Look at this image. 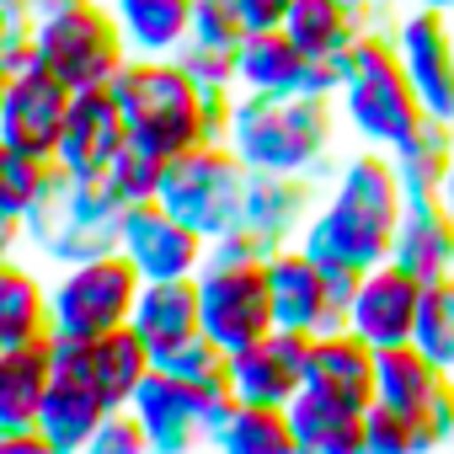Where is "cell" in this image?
<instances>
[{
    "instance_id": "1",
    "label": "cell",
    "mask_w": 454,
    "mask_h": 454,
    "mask_svg": "<svg viewBox=\"0 0 454 454\" xmlns=\"http://www.w3.org/2000/svg\"><path fill=\"white\" fill-rule=\"evenodd\" d=\"M401 208H406V192H401V176L390 166V150H369L364 145L332 176V187L316 203L300 247L332 278L358 284L364 268H374V262L390 257L395 231H401Z\"/></svg>"
},
{
    "instance_id": "2",
    "label": "cell",
    "mask_w": 454,
    "mask_h": 454,
    "mask_svg": "<svg viewBox=\"0 0 454 454\" xmlns=\"http://www.w3.org/2000/svg\"><path fill=\"white\" fill-rule=\"evenodd\" d=\"M107 86H113V97L123 107L129 139H139V145H150L160 155H176L187 145L231 134L236 91H203L176 59H139V54H129L123 70Z\"/></svg>"
},
{
    "instance_id": "3",
    "label": "cell",
    "mask_w": 454,
    "mask_h": 454,
    "mask_svg": "<svg viewBox=\"0 0 454 454\" xmlns=\"http://www.w3.org/2000/svg\"><path fill=\"white\" fill-rule=\"evenodd\" d=\"M337 139V102L289 91V97H257L236 91L231 102V145L252 171H278V176H316L332 160Z\"/></svg>"
},
{
    "instance_id": "4",
    "label": "cell",
    "mask_w": 454,
    "mask_h": 454,
    "mask_svg": "<svg viewBox=\"0 0 454 454\" xmlns=\"http://www.w3.org/2000/svg\"><path fill=\"white\" fill-rule=\"evenodd\" d=\"M337 118L348 123V134L369 150H395L422 118V97L395 54L390 27H364L353 54H348V75L337 91Z\"/></svg>"
},
{
    "instance_id": "5",
    "label": "cell",
    "mask_w": 454,
    "mask_h": 454,
    "mask_svg": "<svg viewBox=\"0 0 454 454\" xmlns=\"http://www.w3.org/2000/svg\"><path fill=\"white\" fill-rule=\"evenodd\" d=\"M123 214L129 208L113 198V187L102 176H75V171L54 166L49 187L38 192V203L22 219V236H27L33 257H43L49 268H65V262L118 252Z\"/></svg>"
},
{
    "instance_id": "6",
    "label": "cell",
    "mask_w": 454,
    "mask_h": 454,
    "mask_svg": "<svg viewBox=\"0 0 454 454\" xmlns=\"http://www.w3.org/2000/svg\"><path fill=\"white\" fill-rule=\"evenodd\" d=\"M247 182H252V166L231 145H224V139H203V145H187V150L166 155L155 203L171 208L176 219H187L198 236L219 241L236 224V214H241Z\"/></svg>"
},
{
    "instance_id": "7",
    "label": "cell",
    "mask_w": 454,
    "mask_h": 454,
    "mask_svg": "<svg viewBox=\"0 0 454 454\" xmlns=\"http://www.w3.org/2000/svg\"><path fill=\"white\" fill-rule=\"evenodd\" d=\"M139 273L123 252H102L86 262H65L49 278V337L70 342H97L118 326H129L134 300H139Z\"/></svg>"
},
{
    "instance_id": "8",
    "label": "cell",
    "mask_w": 454,
    "mask_h": 454,
    "mask_svg": "<svg viewBox=\"0 0 454 454\" xmlns=\"http://www.w3.org/2000/svg\"><path fill=\"white\" fill-rule=\"evenodd\" d=\"M33 49H38V65L59 75L70 91L107 86L129 59L123 27L107 0H70L59 12H43L33 27Z\"/></svg>"
},
{
    "instance_id": "9",
    "label": "cell",
    "mask_w": 454,
    "mask_h": 454,
    "mask_svg": "<svg viewBox=\"0 0 454 454\" xmlns=\"http://www.w3.org/2000/svg\"><path fill=\"white\" fill-rule=\"evenodd\" d=\"M129 406H134V417L145 422L155 454H192V449H203V443L214 449V433H219L224 411L236 406V390H231V380H224V374L182 380V374L150 369Z\"/></svg>"
},
{
    "instance_id": "10",
    "label": "cell",
    "mask_w": 454,
    "mask_h": 454,
    "mask_svg": "<svg viewBox=\"0 0 454 454\" xmlns=\"http://www.w3.org/2000/svg\"><path fill=\"white\" fill-rule=\"evenodd\" d=\"M198 316H203V337L219 342L224 358L273 332L268 268L257 257H231L208 247V262L198 268Z\"/></svg>"
},
{
    "instance_id": "11",
    "label": "cell",
    "mask_w": 454,
    "mask_h": 454,
    "mask_svg": "<svg viewBox=\"0 0 454 454\" xmlns=\"http://www.w3.org/2000/svg\"><path fill=\"white\" fill-rule=\"evenodd\" d=\"M316 176H278V171H252L247 198L236 224L224 231L219 241H208L214 252H231V257H273L284 247H294L305 236V224L316 214Z\"/></svg>"
},
{
    "instance_id": "12",
    "label": "cell",
    "mask_w": 454,
    "mask_h": 454,
    "mask_svg": "<svg viewBox=\"0 0 454 454\" xmlns=\"http://www.w3.org/2000/svg\"><path fill=\"white\" fill-rule=\"evenodd\" d=\"M268 268V300H273V326L284 332H300V337H321V332H337L348 326V294L353 284L332 278L300 241L262 257Z\"/></svg>"
},
{
    "instance_id": "13",
    "label": "cell",
    "mask_w": 454,
    "mask_h": 454,
    "mask_svg": "<svg viewBox=\"0 0 454 454\" xmlns=\"http://www.w3.org/2000/svg\"><path fill=\"white\" fill-rule=\"evenodd\" d=\"M49 358H54V374H49V395L38 411V433H43L49 454H81L113 406H107L102 385L91 380L86 342L49 337Z\"/></svg>"
},
{
    "instance_id": "14",
    "label": "cell",
    "mask_w": 454,
    "mask_h": 454,
    "mask_svg": "<svg viewBox=\"0 0 454 454\" xmlns=\"http://www.w3.org/2000/svg\"><path fill=\"white\" fill-rule=\"evenodd\" d=\"M390 38H395V54L422 97V107L443 123H454V17L449 12H433V6H401L390 22Z\"/></svg>"
},
{
    "instance_id": "15",
    "label": "cell",
    "mask_w": 454,
    "mask_h": 454,
    "mask_svg": "<svg viewBox=\"0 0 454 454\" xmlns=\"http://www.w3.org/2000/svg\"><path fill=\"white\" fill-rule=\"evenodd\" d=\"M422 294H427V284L411 278L395 257H385V262L358 273V284L348 294V332H358L369 348L411 342L417 316H422Z\"/></svg>"
},
{
    "instance_id": "16",
    "label": "cell",
    "mask_w": 454,
    "mask_h": 454,
    "mask_svg": "<svg viewBox=\"0 0 454 454\" xmlns=\"http://www.w3.org/2000/svg\"><path fill=\"white\" fill-rule=\"evenodd\" d=\"M118 252L134 262V273L145 284H155V278H198V268L208 262V236H198L187 219H176L160 203H134L123 214Z\"/></svg>"
},
{
    "instance_id": "17",
    "label": "cell",
    "mask_w": 454,
    "mask_h": 454,
    "mask_svg": "<svg viewBox=\"0 0 454 454\" xmlns=\"http://www.w3.org/2000/svg\"><path fill=\"white\" fill-rule=\"evenodd\" d=\"M70 102H75V91H70L59 75H49L43 65L6 75V102H0V139L17 145V150H27V155L54 160V155H59V139H65Z\"/></svg>"
},
{
    "instance_id": "18",
    "label": "cell",
    "mask_w": 454,
    "mask_h": 454,
    "mask_svg": "<svg viewBox=\"0 0 454 454\" xmlns=\"http://www.w3.org/2000/svg\"><path fill=\"white\" fill-rule=\"evenodd\" d=\"M224 380H231L236 401H268V406H289L305 380H310V337L300 332H262L257 342L236 348L224 358Z\"/></svg>"
},
{
    "instance_id": "19",
    "label": "cell",
    "mask_w": 454,
    "mask_h": 454,
    "mask_svg": "<svg viewBox=\"0 0 454 454\" xmlns=\"http://www.w3.org/2000/svg\"><path fill=\"white\" fill-rule=\"evenodd\" d=\"M123 145H129V123H123V107H118L113 86H86L70 102V118H65V139H59L54 166L59 171H75V176H102L107 160Z\"/></svg>"
},
{
    "instance_id": "20",
    "label": "cell",
    "mask_w": 454,
    "mask_h": 454,
    "mask_svg": "<svg viewBox=\"0 0 454 454\" xmlns=\"http://www.w3.org/2000/svg\"><path fill=\"white\" fill-rule=\"evenodd\" d=\"M284 411H289L300 454H364V406L358 401L305 385Z\"/></svg>"
},
{
    "instance_id": "21",
    "label": "cell",
    "mask_w": 454,
    "mask_h": 454,
    "mask_svg": "<svg viewBox=\"0 0 454 454\" xmlns=\"http://www.w3.org/2000/svg\"><path fill=\"white\" fill-rule=\"evenodd\" d=\"M390 257H395L411 278H422V284L449 278V273H454V214H449L438 198H406Z\"/></svg>"
},
{
    "instance_id": "22",
    "label": "cell",
    "mask_w": 454,
    "mask_h": 454,
    "mask_svg": "<svg viewBox=\"0 0 454 454\" xmlns=\"http://www.w3.org/2000/svg\"><path fill=\"white\" fill-rule=\"evenodd\" d=\"M129 326L145 337L150 358L198 337L203 332V316H198V278H155V284H139V300H134V316Z\"/></svg>"
},
{
    "instance_id": "23",
    "label": "cell",
    "mask_w": 454,
    "mask_h": 454,
    "mask_svg": "<svg viewBox=\"0 0 454 454\" xmlns=\"http://www.w3.org/2000/svg\"><path fill=\"white\" fill-rule=\"evenodd\" d=\"M364 27H369V17L342 6V0H294L284 17V33L294 38V49L310 65H348Z\"/></svg>"
},
{
    "instance_id": "24",
    "label": "cell",
    "mask_w": 454,
    "mask_h": 454,
    "mask_svg": "<svg viewBox=\"0 0 454 454\" xmlns=\"http://www.w3.org/2000/svg\"><path fill=\"white\" fill-rule=\"evenodd\" d=\"M305 70L310 59L294 49V38L284 27H262L241 38L236 54V91H257V97H289L305 91Z\"/></svg>"
},
{
    "instance_id": "25",
    "label": "cell",
    "mask_w": 454,
    "mask_h": 454,
    "mask_svg": "<svg viewBox=\"0 0 454 454\" xmlns=\"http://www.w3.org/2000/svg\"><path fill=\"white\" fill-rule=\"evenodd\" d=\"M49 342H27V348H0V433H33L43 395H49Z\"/></svg>"
},
{
    "instance_id": "26",
    "label": "cell",
    "mask_w": 454,
    "mask_h": 454,
    "mask_svg": "<svg viewBox=\"0 0 454 454\" xmlns=\"http://www.w3.org/2000/svg\"><path fill=\"white\" fill-rule=\"evenodd\" d=\"M374 353L358 332L337 326V332H321L310 337V380L305 385H321V390H337L358 406L374 401Z\"/></svg>"
},
{
    "instance_id": "27",
    "label": "cell",
    "mask_w": 454,
    "mask_h": 454,
    "mask_svg": "<svg viewBox=\"0 0 454 454\" xmlns=\"http://www.w3.org/2000/svg\"><path fill=\"white\" fill-rule=\"evenodd\" d=\"M129 54L139 59H176L192 33V0H107Z\"/></svg>"
},
{
    "instance_id": "28",
    "label": "cell",
    "mask_w": 454,
    "mask_h": 454,
    "mask_svg": "<svg viewBox=\"0 0 454 454\" xmlns=\"http://www.w3.org/2000/svg\"><path fill=\"white\" fill-rule=\"evenodd\" d=\"M49 278H38L22 257L0 262V348L49 342Z\"/></svg>"
},
{
    "instance_id": "29",
    "label": "cell",
    "mask_w": 454,
    "mask_h": 454,
    "mask_svg": "<svg viewBox=\"0 0 454 454\" xmlns=\"http://www.w3.org/2000/svg\"><path fill=\"white\" fill-rule=\"evenodd\" d=\"M449 369H438L417 342H395V348H380L374 353V401L385 406H401V411H427V401L443 390Z\"/></svg>"
},
{
    "instance_id": "30",
    "label": "cell",
    "mask_w": 454,
    "mask_h": 454,
    "mask_svg": "<svg viewBox=\"0 0 454 454\" xmlns=\"http://www.w3.org/2000/svg\"><path fill=\"white\" fill-rule=\"evenodd\" d=\"M449 155H454V123L443 118H422L395 150H390V166L401 176V192L406 198H438L443 187V171H449Z\"/></svg>"
},
{
    "instance_id": "31",
    "label": "cell",
    "mask_w": 454,
    "mask_h": 454,
    "mask_svg": "<svg viewBox=\"0 0 454 454\" xmlns=\"http://www.w3.org/2000/svg\"><path fill=\"white\" fill-rule=\"evenodd\" d=\"M86 364H91V380L102 385L107 406H129L134 390L145 385V374L155 369V358H150V348L134 326H118V332L86 342Z\"/></svg>"
},
{
    "instance_id": "32",
    "label": "cell",
    "mask_w": 454,
    "mask_h": 454,
    "mask_svg": "<svg viewBox=\"0 0 454 454\" xmlns=\"http://www.w3.org/2000/svg\"><path fill=\"white\" fill-rule=\"evenodd\" d=\"M214 449H224V454H300L289 411L268 406V401H236L214 433Z\"/></svg>"
},
{
    "instance_id": "33",
    "label": "cell",
    "mask_w": 454,
    "mask_h": 454,
    "mask_svg": "<svg viewBox=\"0 0 454 454\" xmlns=\"http://www.w3.org/2000/svg\"><path fill=\"white\" fill-rule=\"evenodd\" d=\"M422 449H438V443L417 411H401L385 401L364 406V454H422Z\"/></svg>"
},
{
    "instance_id": "34",
    "label": "cell",
    "mask_w": 454,
    "mask_h": 454,
    "mask_svg": "<svg viewBox=\"0 0 454 454\" xmlns=\"http://www.w3.org/2000/svg\"><path fill=\"white\" fill-rule=\"evenodd\" d=\"M160 171H166V155L150 150V145H139V139H129V145L107 160L102 182L113 187V198H118L123 208H134V203H155V192H160Z\"/></svg>"
},
{
    "instance_id": "35",
    "label": "cell",
    "mask_w": 454,
    "mask_h": 454,
    "mask_svg": "<svg viewBox=\"0 0 454 454\" xmlns=\"http://www.w3.org/2000/svg\"><path fill=\"white\" fill-rule=\"evenodd\" d=\"M49 176H54V160L27 155V150L0 139V214L27 219V208L38 203V192L49 187Z\"/></svg>"
},
{
    "instance_id": "36",
    "label": "cell",
    "mask_w": 454,
    "mask_h": 454,
    "mask_svg": "<svg viewBox=\"0 0 454 454\" xmlns=\"http://www.w3.org/2000/svg\"><path fill=\"white\" fill-rule=\"evenodd\" d=\"M411 342H417L438 369L454 374V273L438 278V284H427L422 316H417V337H411Z\"/></svg>"
},
{
    "instance_id": "37",
    "label": "cell",
    "mask_w": 454,
    "mask_h": 454,
    "mask_svg": "<svg viewBox=\"0 0 454 454\" xmlns=\"http://www.w3.org/2000/svg\"><path fill=\"white\" fill-rule=\"evenodd\" d=\"M236 54H241V49H219V43L187 38V43L176 49V65H182L203 91H236Z\"/></svg>"
},
{
    "instance_id": "38",
    "label": "cell",
    "mask_w": 454,
    "mask_h": 454,
    "mask_svg": "<svg viewBox=\"0 0 454 454\" xmlns=\"http://www.w3.org/2000/svg\"><path fill=\"white\" fill-rule=\"evenodd\" d=\"M86 454H150V433H145V422L134 417V406H113V411L102 417V427L91 433Z\"/></svg>"
},
{
    "instance_id": "39",
    "label": "cell",
    "mask_w": 454,
    "mask_h": 454,
    "mask_svg": "<svg viewBox=\"0 0 454 454\" xmlns=\"http://www.w3.org/2000/svg\"><path fill=\"white\" fill-rule=\"evenodd\" d=\"M422 422H427V433H433V443H438V449H443V443H454V374H449V380H443V390L427 401Z\"/></svg>"
},
{
    "instance_id": "40",
    "label": "cell",
    "mask_w": 454,
    "mask_h": 454,
    "mask_svg": "<svg viewBox=\"0 0 454 454\" xmlns=\"http://www.w3.org/2000/svg\"><path fill=\"white\" fill-rule=\"evenodd\" d=\"M231 6H236V17H241L247 33H262V27H284L294 0H231Z\"/></svg>"
},
{
    "instance_id": "41",
    "label": "cell",
    "mask_w": 454,
    "mask_h": 454,
    "mask_svg": "<svg viewBox=\"0 0 454 454\" xmlns=\"http://www.w3.org/2000/svg\"><path fill=\"white\" fill-rule=\"evenodd\" d=\"M33 27H38V17H33L27 0H0V54H6L12 38H27Z\"/></svg>"
},
{
    "instance_id": "42",
    "label": "cell",
    "mask_w": 454,
    "mask_h": 454,
    "mask_svg": "<svg viewBox=\"0 0 454 454\" xmlns=\"http://www.w3.org/2000/svg\"><path fill=\"white\" fill-rule=\"evenodd\" d=\"M22 247H27V236H22V219L0 214V262H12V257H17Z\"/></svg>"
},
{
    "instance_id": "43",
    "label": "cell",
    "mask_w": 454,
    "mask_h": 454,
    "mask_svg": "<svg viewBox=\"0 0 454 454\" xmlns=\"http://www.w3.org/2000/svg\"><path fill=\"white\" fill-rule=\"evenodd\" d=\"M438 203L454 214V155H449V171H443V187H438Z\"/></svg>"
},
{
    "instance_id": "44",
    "label": "cell",
    "mask_w": 454,
    "mask_h": 454,
    "mask_svg": "<svg viewBox=\"0 0 454 454\" xmlns=\"http://www.w3.org/2000/svg\"><path fill=\"white\" fill-rule=\"evenodd\" d=\"M33 6V17H43V12H59V6H70V0H27Z\"/></svg>"
},
{
    "instance_id": "45",
    "label": "cell",
    "mask_w": 454,
    "mask_h": 454,
    "mask_svg": "<svg viewBox=\"0 0 454 454\" xmlns=\"http://www.w3.org/2000/svg\"><path fill=\"white\" fill-rule=\"evenodd\" d=\"M342 6H353V12H364V17H374V12H380V0H342Z\"/></svg>"
},
{
    "instance_id": "46",
    "label": "cell",
    "mask_w": 454,
    "mask_h": 454,
    "mask_svg": "<svg viewBox=\"0 0 454 454\" xmlns=\"http://www.w3.org/2000/svg\"><path fill=\"white\" fill-rule=\"evenodd\" d=\"M417 6H433V12H449L454 17V0H417Z\"/></svg>"
},
{
    "instance_id": "47",
    "label": "cell",
    "mask_w": 454,
    "mask_h": 454,
    "mask_svg": "<svg viewBox=\"0 0 454 454\" xmlns=\"http://www.w3.org/2000/svg\"><path fill=\"white\" fill-rule=\"evenodd\" d=\"M401 6H411V0H380V12H401Z\"/></svg>"
},
{
    "instance_id": "48",
    "label": "cell",
    "mask_w": 454,
    "mask_h": 454,
    "mask_svg": "<svg viewBox=\"0 0 454 454\" xmlns=\"http://www.w3.org/2000/svg\"><path fill=\"white\" fill-rule=\"evenodd\" d=\"M0 102H6V70H0Z\"/></svg>"
}]
</instances>
